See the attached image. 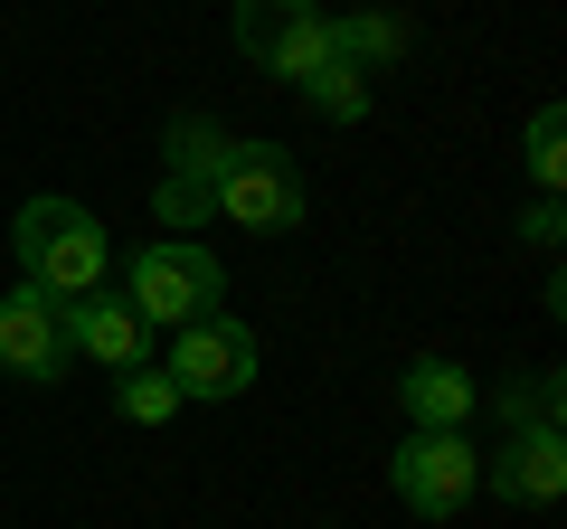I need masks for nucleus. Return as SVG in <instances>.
Here are the masks:
<instances>
[{"label":"nucleus","mask_w":567,"mask_h":529,"mask_svg":"<svg viewBox=\"0 0 567 529\" xmlns=\"http://www.w3.org/2000/svg\"><path fill=\"white\" fill-rule=\"evenodd\" d=\"M0 369H10V378H58V369H66L58 303H48L39 284H10V293H0Z\"/></svg>","instance_id":"nucleus-9"},{"label":"nucleus","mask_w":567,"mask_h":529,"mask_svg":"<svg viewBox=\"0 0 567 529\" xmlns=\"http://www.w3.org/2000/svg\"><path fill=\"white\" fill-rule=\"evenodd\" d=\"M520 237L539 246V256H558V237H567V208H558V199H539V208L520 218Z\"/></svg>","instance_id":"nucleus-17"},{"label":"nucleus","mask_w":567,"mask_h":529,"mask_svg":"<svg viewBox=\"0 0 567 529\" xmlns=\"http://www.w3.org/2000/svg\"><path fill=\"white\" fill-rule=\"evenodd\" d=\"M483 491H502L511 510H548L567 491V435L558 426H502V445L483 454Z\"/></svg>","instance_id":"nucleus-7"},{"label":"nucleus","mask_w":567,"mask_h":529,"mask_svg":"<svg viewBox=\"0 0 567 529\" xmlns=\"http://www.w3.org/2000/svg\"><path fill=\"white\" fill-rule=\"evenodd\" d=\"M181 407H189V397H181V378H171V369H152V360L114 378V416H123V426H171Z\"/></svg>","instance_id":"nucleus-12"},{"label":"nucleus","mask_w":567,"mask_h":529,"mask_svg":"<svg viewBox=\"0 0 567 529\" xmlns=\"http://www.w3.org/2000/svg\"><path fill=\"white\" fill-rule=\"evenodd\" d=\"M388 483H398V501L416 510V520H464L473 491H483V454H473V435L416 426L398 454H388Z\"/></svg>","instance_id":"nucleus-5"},{"label":"nucleus","mask_w":567,"mask_h":529,"mask_svg":"<svg viewBox=\"0 0 567 529\" xmlns=\"http://www.w3.org/2000/svg\"><path fill=\"white\" fill-rule=\"evenodd\" d=\"M171 180H218V162H227V133H218V123H208V114H181V123H171Z\"/></svg>","instance_id":"nucleus-14"},{"label":"nucleus","mask_w":567,"mask_h":529,"mask_svg":"<svg viewBox=\"0 0 567 529\" xmlns=\"http://www.w3.org/2000/svg\"><path fill=\"white\" fill-rule=\"evenodd\" d=\"M218 293H227V274H218V256H208L199 237H152V246L133 256V274H123V303H133L152 331L208 322Z\"/></svg>","instance_id":"nucleus-2"},{"label":"nucleus","mask_w":567,"mask_h":529,"mask_svg":"<svg viewBox=\"0 0 567 529\" xmlns=\"http://www.w3.org/2000/svg\"><path fill=\"white\" fill-rule=\"evenodd\" d=\"M398 397H406V416H416V426H435V435H464L473 407H483V387H473L454 360H416V369L398 378Z\"/></svg>","instance_id":"nucleus-10"},{"label":"nucleus","mask_w":567,"mask_h":529,"mask_svg":"<svg viewBox=\"0 0 567 529\" xmlns=\"http://www.w3.org/2000/svg\"><path fill=\"white\" fill-rule=\"evenodd\" d=\"M208 208L227 227H246V237H284V227H303V170H293L284 143H227Z\"/></svg>","instance_id":"nucleus-3"},{"label":"nucleus","mask_w":567,"mask_h":529,"mask_svg":"<svg viewBox=\"0 0 567 529\" xmlns=\"http://www.w3.org/2000/svg\"><path fill=\"white\" fill-rule=\"evenodd\" d=\"M256 331L227 322V312H208V322H181V350H171V378H181V397H246L256 387Z\"/></svg>","instance_id":"nucleus-6"},{"label":"nucleus","mask_w":567,"mask_h":529,"mask_svg":"<svg viewBox=\"0 0 567 529\" xmlns=\"http://www.w3.org/2000/svg\"><path fill=\"white\" fill-rule=\"evenodd\" d=\"M58 331H66V360H95V369H142V350H152V322H142L123 293H76V303H58Z\"/></svg>","instance_id":"nucleus-8"},{"label":"nucleus","mask_w":567,"mask_h":529,"mask_svg":"<svg viewBox=\"0 0 567 529\" xmlns=\"http://www.w3.org/2000/svg\"><path fill=\"white\" fill-rule=\"evenodd\" d=\"M492 416L502 426H567V378L558 369H520V378L492 387Z\"/></svg>","instance_id":"nucleus-11"},{"label":"nucleus","mask_w":567,"mask_h":529,"mask_svg":"<svg viewBox=\"0 0 567 529\" xmlns=\"http://www.w3.org/2000/svg\"><path fill=\"white\" fill-rule=\"evenodd\" d=\"M10 256H20V284H39L48 303H76V293L104 284L114 237H104V218L76 208V199H29L20 218H10Z\"/></svg>","instance_id":"nucleus-1"},{"label":"nucleus","mask_w":567,"mask_h":529,"mask_svg":"<svg viewBox=\"0 0 567 529\" xmlns=\"http://www.w3.org/2000/svg\"><path fill=\"white\" fill-rule=\"evenodd\" d=\"M227 29H237V58L256 76H284V85H303L331 58V10L322 0H237Z\"/></svg>","instance_id":"nucleus-4"},{"label":"nucleus","mask_w":567,"mask_h":529,"mask_svg":"<svg viewBox=\"0 0 567 529\" xmlns=\"http://www.w3.org/2000/svg\"><path fill=\"white\" fill-rule=\"evenodd\" d=\"M152 218L181 237V227H208L218 208H208V189H199V180H171V170H162V189H152Z\"/></svg>","instance_id":"nucleus-16"},{"label":"nucleus","mask_w":567,"mask_h":529,"mask_svg":"<svg viewBox=\"0 0 567 529\" xmlns=\"http://www.w3.org/2000/svg\"><path fill=\"white\" fill-rule=\"evenodd\" d=\"M303 104H312L322 123H360V114H369L379 95H369V76H360L350 58H322V66L303 76Z\"/></svg>","instance_id":"nucleus-13"},{"label":"nucleus","mask_w":567,"mask_h":529,"mask_svg":"<svg viewBox=\"0 0 567 529\" xmlns=\"http://www.w3.org/2000/svg\"><path fill=\"white\" fill-rule=\"evenodd\" d=\"M520 162H529V180H539V199H558V189H567V114H558V104H539V114H529Z\"/></svg>","instance_id":"nucleus-15"}]
</instances>
